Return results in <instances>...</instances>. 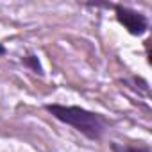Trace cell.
<instances>
[{
  "instance_id": "cell-1",
  "label": "cell",
  "mask_w": 152,
  "mask_h": 152,
  "mask_svg": "<svg viewBox=\"0 0 152 152\" xmlns=\"http://www.w3.org/2000/svg\"><path fill=\"white\" fill-rule=\"evenodd\" d=\"M45 111L50 113L56 120L73 127L75 131H79L91 141L102 140L107 122L100 113L84 109L81 106H64V104H45Z\"/></svg>"
},
{
  "instance_id": "cell-5",
  "label": "cell",
  "mask_w": 152,
  "mask_h": 152,
  "mask_svg": "<svg viewBox=\"0 0 152 152\" xmlns=\"http://www.w3.org/2000/svg\"><path fill=\"white\" fill-rule=\"evenodd\" d=\"M6 52H7V50H6V47H4V45H2V43H0V56H4V54H6Z\"/></svg>"
},
{
  "instance_id": "cell-3",
  "label": "cell",
  "mask_w": 152,
  "mask_h": 152,
  "mask_svg": "<svg viewBox=\"0 0 152 152\" xmlns=\"http://www.w3.org/2000/svg\"><path fill=\"white\" fill-rule=\"evenodd\" d=\"M113 152H152L148 145H127V143H111Z\"/></svg>"
},
{
  "instance_id": "cell-4",
  "label": "cell",
  "mask_w": 152,
  "mask_h": 152,
  "mask_svg": "<svg viewBox=\"0 0 152 152\" xmlns=\"http://www.w3.org/2000/svg\"><path fill=\"white\" fill-rule=\"evenodd\" d=\"M22 63H23L27 68H31L32 72H36V73L43 75V68H41V64H39V59H38V56H25V57L22 59Z\"/></svg>"
},
{
  "instance_id": "cell-2",
  "label": "cell",
  "mask_w": 152,
  "mask_h": 152,
  "mask_svg": "<svg viewBox=\"0 0 152 152\" xmlns=\"http://www.w3.org/2000/svg\"><path fill=\"white\" fill-rule=\"evenodd\" d=\"M118 23L132 36H143L148 31V20L143 13L127 6H113Z\"/></svg>"
}]
</instances>
